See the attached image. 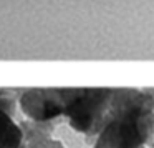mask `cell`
Segmentation results:
<instances>
[]
</instances>
